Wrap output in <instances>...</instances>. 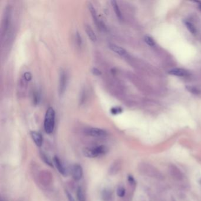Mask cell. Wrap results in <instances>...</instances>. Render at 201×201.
I'll list each match as a JSON object with an SVG mask.
<instances>
[{"label": "cell", "instance_id": "1", "mask_svg": "<svg viewBox=\"0 0 201 201\" xmlns=\"http://www.w3.org/2000/svg\"><path fill=\"white\" fill-rule=\"evenodd\" d=\"M108 151V149L104 145L88 147L83 149V153L84 156L89 158H96L105 155Z\"/></svg>", "mask_w": 201, "mask_h": 201}, {"label": "cell", "instance_id": "2", "mask_svg": "<svg viewBox=\"0 0 201 201\" xmlns=\"http://www.w3.org/2000/svg\"><path fill=\"white\" fill-rule=\"evenodd\" d=\"M55 115V111L52 107H49L46 111L44 121V127L45 132L47 134H51L54 131Z\"/></svg>", "mask_w": 201, "mask_h": 201}, {"label": "cell", "instance_id": "3", "mask_svg": "<svg viewBox=\"0 0 201 201\" xmlns=\"http://www.w3.org/2000/svg\"><path fill=\"white\" fill-rule=\"evenodd\" d=\"M140 168L141 172L144 175L147 176L155 178L157 179H163V175L161 173V172L158 170L156 168L149 164L147 163L142 164Z\"/></svg>", "mask_w": 201, "mask_h": 201}, {"label": "cell", "instance_id": "4", "mask_svg": "<svg viewBox=\"0 0 201 201\" xmlns=\"http://www.w3.org/2000/svg\"><path fill=\"white\" fill-rule=\"evenodd\" d=\"M85 133L89 136L95 138H104L107 136V132L102 129L90 127L85 130Z\"/></svg>", "mask_w": 201, "mask_h": 201}, {"label": "cell", "instance_id": "5", "mask_svg": "<svg viewBox=\"0 0 201 201\" xmlns=\"http://www.w3.org/2000/svg\"><path fill=\"white\" fill-rule=\"evenodd\" d=\"M67 83V76L65 71L62 70L61 71L59 78V94L60 95H63L66 91Z\"/></svg>", "mask_w": 201, "mask_h": 201}, {"label": "cell", "instance_id": "6", "mask_svg": "<svg viewBox=\"0 0 201 201\" xmlns=\"http://www.w3.org/2000/svg\"><path fill=\"white\" fill-rule=\"evenodd\" d=\"M169 171L171 176L177 181H181L183 179V174L180 169L174 165H170L169 166Z\"/></svg>", "mask_w": 201, "mask_h": 201}, {"label": "cell", "instance_id": "7", "mask_svg": "<svg viewBox=\"0 0 201 201\" xmlns=\"http://www.w3.org/2000/svg\"><path fill=\"white\" fill-rule=\"evenodd\" d=\"M83 170L80 165L75 164L71 168V175L75 181H80L83 177Z\"/></svg>", "mask_w": 201, "mask_h": 201}, {"label": "cell", "instance_id": "8", "mask_svg": "<svg viewBox=\"0 0 201 201\" xmlns=\"http://www.w3.org/2000/svg\"><path fill=\"white\" fill-rule=\"evenodd\" d=\"M169 74L178 77H186L190 74L188 70L181 68H173L169 71Z\"/></svg>", "mask_w": 201, "mask_h": 201}, {"label": "cell", "instance_id": "9", "mask_svg": "<svg viewBox=\"0 0 201 201\" xmlns=\"http://www.w3.org/2000/svg\"><path fill=\"white\" fill-rule=\"evenodd\" d=\"M109 48L112 51H113V52H115V53L119 54V56H126L127 54V51L123 48L121 47L119 45H117L115 44L109 43Z\"/></svg>", "mask_w": 201, "mask_h": 201}, {"label": "cell", "instance_id": "10", "mask_svg": "<svg viewBox=\"0 0 201 201\" xmlns=\"http://www.w3.org/2000/svg\"><path fill=\"white\" fill-rule=\"evenodd\" d=\"M53 161H54V165L56 167V168L57 169L59 173L61 174L62 175H66V168H65L63 163H62V162L61 161L60 159L58 156H55L54 157Z\"/></svg>", "mask_w": 201, "mask_h": 201}, {"label": "cell", "instance_id": "11", "mask_svg": "<svg viewBox=\"0 0 201 201\" xmlns=\"http://www.w3.org/2000/svg\"><path fill=\"white\" fill-rule=\"evenodd\" d=\"M30 135L32 139L33 140L36 146L38 147H41L42 144L43 139L40 133L37 131H31L30 132Z\"/></svg>", "mask_w": 201, "mask_h": 201}, {"label": "cell", "instance_id": "12", "mask_svg": "<svg viewBox=\"0 0 201 201\" xmlns=\"http://www.w3.org/2000/svg\"><path fill=\"white\" fill-rule=\"evenodd\" d=\"M11 20V10L10 8H7L5 12L4 19V30L6 32L9 27V24Z\"/></svg>", "mask_w": 201, "mask_h": 201}, {"label": "cell", "instance_id": "13", "mask_svg": "<svg viewBox=\"0 0 201 201\" xmlns=\"http://www.w3.org/2000/svg\"><path fill=\"white\" fill-rule=\"evenodd\" d=\"M88 8H89V11L90 12L91 14H92V18L93 19L94 21L96 22V24L98 25V26H100V22L99 21V20H98V16H97V13L96 11V10L95 8V7H93V4H91V3H89L88 4Z\"/></svg>", "mask_w": 201, "mask_h": 201}, {"label": "cell", "instance_id": "14", "mask_svg": "<svg viewBox=\"0 0 201 201\" xmlns=\"http://www.w3.org/2000/svg\"><path fill=\"white\" fill-rule=\"evenodd\" d=\"M85 30L89 39L93 42H95L97 41V36L96 34L95 33L94 31L91 28V27L88 25H86L85 27Z\"/></svg>", "mask_w": 201, "mask_h": 201}, {"label": "cell", "instance_id": "15", "mask_svg": "<svg viewBox=\"0 0 201 201\" xmlns=\"http://www.w3.org/2000/svg\"><path fill=\"white\" fill-rule=\"evenodd\" d=\"M111 3H112V5L114 9V11L116 13V15L117 16V17L119 19V20H121L122 19V15L121 13V10L119 8V7L117 3V2L116 1H111Z\"/></svg>", "mask_w": 201, "mask_h": 201}, {"label": "cell", "instance_id": "16", "mask_svg": "<svg viewBox=\"0 0 201 201\" xmlns=\"http://www.w3.org/2000/svg\"><path fill=\"white\" fill-rule=\"evenodd\" d=\"M77 198L79 201H86V197L84 191L81 187H79L77 190Z\"/></svg>", "mask_w": 201, "mask_h": 201}, {"label": "cell", "instance_id": "17", "mask_svg": "<svg viewBox=\"0 0 201 201\" xmlns=\"http://www.w3.org/2000/svg\"><path fill=\"white\" fill-rule=\"evenodd\" d=\"M41 157L42 160L45 162V164H47V165L51 166V167H53V164L52 163V162L50 160V159L44 153H41Z\"/></svg>", "mask_w": 201, "mask_h": 201}, {"label": "cell", "instance_id": "18", "mask_svg": "<svg viewBox=\"0 0 201 201\" xmlns=\"http://www.w3.org/2000/svg\"><path fill=\"white\" fill-rule=\"evenodd\" d=\"M144 41L147 45L151 47H153L156 44V42L154 40V39L152 37L149 36H146L144 37Z\"/></svg>", "mask_w": 201, "mask_h": 201}, {"label": "cell", "instance_id": "19", "mask_svg": "<svg viewBox=\"0 0 201 201\" xmlns=\"http://www.w3.org/2000/svg\"><path fill=\"white\" fill-rule=\"evenodd\" d=\"M185 24L186 25V27H187V28L188 29V30L192 34H195L196 33V29L195 27H194V25L190 22L186 21L185 22Z\"/></svg>", "mask_w": 201, "mask_h": 201}, {"label": "cell", "instance_id": "20", "mask_svg": "<svg viewBox=\"0 0 201 201\" xmlns=\"http://www.w3.org/2000/svg\"><path fill=\"white\" fill-rule=\"evenodd\" d=\"M40 94L39 92H34L33 93V103L35 105L39 104L40 101Z\"/></svg>", "mask_w": 201, "mask_h": 201}, {"label": "cell", "instance_id": "21", "mask_svg": "<svg viewBox=\"0 0 201 201\" xmlns=\"http://www.w3.org/2000/svg\"><path fill=\"white\" fill-rule=\"evenodd\" d=\"M126 194V190L123 186H119L117 189V195L119 197L122 198Z\"/></svg>", "mask_w": 201, "mask_h": 201}, {"label": "cell", "instance_id": "22", "mask_svg": "<svg viewBox=\"0 0 201 201\" xmlns=\"http://www.w3.org/2000/svg\"><path fill=\"white\" fill-rule=\"evenodd\" d=\"M121 112H122V109L119 107H114L110 109V113L114 115L120 114Z\"/></svg>", "mask_w": 201, "mask_h": 201}, {"label": "cell", "instance_id": "23", "mask_svg": "<svg viewBox=\"0 0 201 201\" xmlns=\"http://www.w3.org/2000/svg\"><path fill=\"white\" fill-rule=\"evenodd\" d=\"M76 41H77V43L79 45V47L81 46L82 44V39H81V37L80 34H79V33H76Z\"/></svg>", "mask_w": 201, "mask_h": 201}, {"label": "cell", "instance_id": "24", "mask_svg": "<svg viewBox=\"0 0 201 201\" xmlns=\"http://www.w3.org/2000/svg\"><path fill=\"white\" fill-rule=\"evenodd\" d=\"M187 89H188V90L189 91V92H191V93H195V94H198V93H199V91H198V90H197L196 88H195V87H187Z\"/></svg>", "mask_w": 201, "mask_h": 201}, {"label": "cell", "instance_id": "25", "mask_svg": "<svg viewBox=\"0 0 201 201\" xmlns=\"http://www.w3.org/2000/svg\"><path fill=\"white\" fill-rule=\"evenodd\" d=\"M24 77L25 80L27 81H30L31 80V78H32L31 74V73H29V72H26V73H25L24 74Z\"/></svg>", "mask_w": 201, "mask_h": 201}, {"label": "cell", "instance_id": "26", "mask_svg": "<svg viewBox=\"0 0 201 201\" xmlns=\"http://www.w3.org/2000/svg\"><path fill=\"white\" fill-rule=\"evenodd\" d=\"M92 73H93V74L94 75L97 76H100L101 74L100 71L99 69H98L97 68H93V69H92Z\"/></svg>", "mask_w": 201, "mask_h": 201}, {"label": "cell", "instance_id": "27", "mask_svg": "<svg viewBox=\"0 0 201 201\" xmlns=\"http://www.w3.org/2000/svg\"><path fill=\"white\" fill-rule=\"evenodd\" d=\"M128 181H129V182L130 183V184L131 185L134 186V185H136V181L135 180V179L133 178V177L132 176H131V175H129L128 176Z\"/></svg>", "mask_w": 201, "mask_h": 201}, {"label": "cell", "instance_id": "28", "mask_svg": "<svg viewBox=\"0 0 201 201\" xmlns=\"http://www.w3.org/2000/svg\"><path fill=\"white\" fill-rule=\"evenodd\" d=\"M80 100L81 104L83 103L85 101V100H86V93H85L84 91L82 92L81 95V98Z\"/></svg>", "mask_w": 201, "mask_h": 201}, {"label": "cell", "instance_id": "29", "mask_svg": "<svg viewBox=\"0 0 201 201\" xmlns=\"http://www.w3.org/2000/svg\"><path fill=\"white\" fill-rule=\"evenodd\" d=\"M199 7L201 10V2H200V5H199Z\"/></svg>", "mask_w": 201, "mask_h": 201}, {"label": "cell", "instance_id": "30", "mask_svg": "<svg viewBox=\"0 0 201 201\" xmlns=\"http://www.w3.org/2000/svg\"><path fill=\"white\" fill-rule=\"evenodd\" d=\"M200 184H201V179H200Z\"/></svg>", "mask_w": 201, "mask_h": 201}]
</instances>
